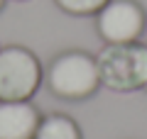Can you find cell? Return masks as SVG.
Masks as SVG:
<instances>
[{
    "label": "cell",
    "instance_id": "obj_1",
    "mask_svg": "<svg viewBox=\"0 0 147 139\" xmlns=\"http://www.w3.org/2000/svg\"><path fill=\"white\" fill-rule=\"evenodd\" d=\"M44 81H47V88L52 90V95H57L61 100H69V103L88 100L100 88L96 56H91L86 51L59 54L52 59Z\"/></svg>",
    "mask_w": 147,
    "mask_h": 139
},
{
    "label": "cell",
    "instance_id": "obj_2",
    "mask_svg": "<svg viewBox=\"0 0 147 139\" xmlns=\"http://www.w3.org/2000/svg\"><path fill=\"white\" fill-rule=\"evenodd\" d=\"M100 86L115 93H132L147 83V44H105L96 54Z\"/></svg>",
    "mask_w": 147,
    "mask_h": 139
},
{
    "label": "cell",
    "instance_id": "obj_3",
    "mask_svg": "<svg viewBox=\"0 0 147 139\" xmlns=\"http://www.w3.org/2000/svg\"><path fill=\"white\" fill-rule=\"evenodd\" d=\"M42 83V63L25 46L0 49V100H30Z\"/></svg>",
    "mask_w": 147,
    "mask_h": 139
},
{
    "label": "cell",
    "instance_id": "obj_4",
    "mask_svg": "<svg viewBox=\"0 0 147 139\" xmlns=\"http://www.w3.org/2000/svg\"><path fill=\"white\" fill-rule=\"evenodd\" d=\"M147 27V15L135 0H108L96 12V29L105 44L140 41Z\"/></svg>",
    "mask_w": 147,
    "mask_h": 139
},
{
    "label": "cell",
    "instance_id": "obj_5",
    "mask_svg": "<svg viewBox=\"0 0 147 139\" xmlns=\"http://www.w3.org/2000/svg\"><path fill=\"white\" fill-rule=\"evenodd\" d=\"M39 120L30 100H0V139H34Z\"/></svg>",
    "mask_w": 147,
    "mask_h": 139
},
{
    "label": "cell",
    "instance_id": "obj_6",
    "mask_svg": "<svg viewBox=\"0 0 147 139\" xmlns=\"http://www.w3.org/2000/svg\"><path fill=\"white\" fill-rule=\"evenodd\" d=\"M34 139H81V129L69 115L54 112L39 120Z\"/></svg>",
    "mask_w": 147,
    "mask_h": 139
},
{
    "label": "cell",
    "instance_id": "obj_7",
    "mask_svg": "<svg viewBox=\"0 0 147 139\" xmlns=\"http://www.w3.org/2000/svg\"><path fill=\"white\" fill-rule=\"evenodd\" d=\"M69 15H96L108 0H54Z\"/></svg>",
    "mask_w": 147,
    "mask_h": 139
},
{
    "label": "cell",
    "instance_id": "obj_8",
    "mask_svg": "<svg viewBox=\"0 0 147 139\" xmlns=\"http://www.w3.org/2000/svg\"><path fill=\"white\" fill-rule=\"evenodd\" d=\"M3 7H5V0H0V10H3Z\"/></svg>",
    "mask_w": 147,
    "mask_h": 139
},
{
    "label": "cell",
    "instance_id": "obj_9",
    "mask_svg": "<svg viewBox=\"0 0 147 139\" xmlns=\"http://www.w3.org/2000/svg\"><path fill=\"white\" fill-rule=\"evenodd\" d=\"M17 3H25V0H17Z\"/></svg>",
    "mask_w": 147,
    "mask_h": 139
},
{
    "label": "cell",
    "instance_id": "obj_10",
    "mask_svg": "<svg viewBox=\"0 0 147 139\" xmlns=\"http://www.w3.org/2000/svg\"><path fill=\"white\" fill-rule=\"evenodd\" d=\"M145 88H147V83H145Z\"/></svg>",
    "mask_w": 147,
    "mask_h": 139
}]
</instances>
